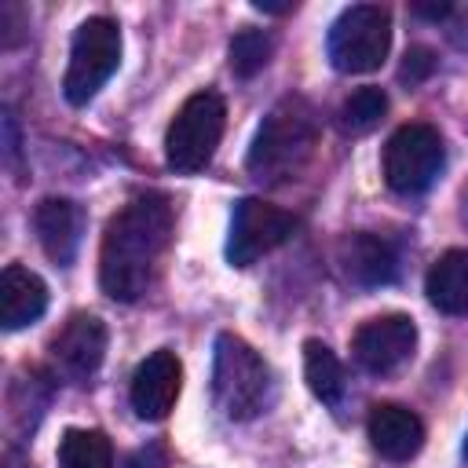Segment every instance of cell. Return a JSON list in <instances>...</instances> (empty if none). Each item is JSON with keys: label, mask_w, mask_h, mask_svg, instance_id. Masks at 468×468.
Masks as SVG:
<instances>
[{"label": "cell", "mask_w": 468, "mask_h": 468, "mask_svg": "<svg viewBox=\"0 0 468 468\" xmlns=\"http://www.w3.org/2000/svg\"><path fill=\"white\" fill-rule=\"evenodd\" d=\"M340 267L355 285H388L399 274V260L377 234H347L340 241Z\"/></svg>", "instance_id": "9a60e30c"}, {"label": "cell", "mask_w": 468, "mask_h": 468, "mask_svg": "<svg viewBox=\"0 0 468 468\" xmlns=\"http://www.w3.org/2000/svg\"><path fill=\"white\" fill-rule=\"evenodd\" d=\"M102 355H106V325L95 314H73L51 340L55 366L73 380L95 377V369L102 366Z\"/></svg>", "instance_id": "8fae6325"}, {"label": "cell", "mask_w": 468, "mask_h": 468, "mask_svg": "<svg viewBox=\"0 0 468 468\" xmlns=\"http://www.w3.org/2000/svg\"><path fill=\"white\" fill-rule=\"evenodd\" d=\"M33 227L40 238V249L58 263L69 267L77 260L80 238H84V212L69 197H44L33 212Z\"/></svg>", "instance_id": "7c38bea8"}, {"label": "cell", "mask_w": 468, "mask_h": 468, "mask_svg": "<svg viewBox=\"0 0 468 468\" xmlns=\"http://www.w3.org/2000/svg\"><path fill=\"white\" fill-rule=\"evenodd\" d=\"M431 69H435V55H431L428 48H410V51H406V58H402L399 80L413 88V84L428 80V77H431Z\"/></svg>", "instance_id": "44dd1931"}, {"label": "cell", "mask_w": 468, "mask_h": 468, "mask_svg": "<svg viewBox=\"0 0 468 468\" xmlns=\"http://www.w3.org/2000/svg\"><path fill=\"white\" fill-rule=\"evenodd\" d=\"M48 307V285L29 267H4L0 274V325L4 329H26L33 325Z\"/></svg>", "instance_id": "5bb4252c"}, {"label": "cell", "mask_w": 468, "mask_h": 468, "mask_svg": "<svg viewBox=\"0 0 468 468\" xmlns=\"http://www.w3.org/2000/svg\"><path fill=\"white\" fill-rule=\"evenodd\" d=\"M391 15L380 4H351L329 26V62L340 73H369L388 58Z\"/></svg>", "instance_id": "8992f818"}, {"label": "cell", "mask_w": 468, "mask_h": 468, "mask_svg": "<svg viewBox=\"0 0 468 468\" xmlns=\"http://www.w3.org/2000/svg\"><path fill=\"white\" fill-rule=\"evenodd\" d=\"M384 113H388V95H384L380 88L366 84V88H355V91L340 102L336 124H340L344 135H366V132H373V128L380 124Z\"/></svg>", "instance_id": "d6986e66"}, {"label": "cell", "mask_w": 468, "mask_h": 468, "mask_svg": "<svg viewBox=\"0 0 468 468\" xmlns=\"http://www.w3.org/2000/svg\"><path fill=\"white\" fill-rule=\"evenodd\" d=\"M223 124H227V106L216 91H194L172 117L168 132H165V161L172 172H201L219 139H223Z\"/></svg>", "instance_id": "277c9868"}, {"label": "cell", "mask_w": 468, "mask_h": 468, "mask_svg": "<svg viewBox=\"0 0 468 468\" xmlns=\"http://www.w3.org/2000/svg\"><path fill=\"white\" fill-rule=\"evenodd\" d=\"M179 388H183V366L172 351H154L146 355L135 373H132V410L143 417V420H161L168 417V410L176 406L179 399Z\"/></svg>", "instance_id": "30bf717a"}, {"label": "cell", "mask_w": 468, "mask_h": 468, "mask_svg": "<svg viewBox=\"0 0 468 468\" xmlns=\"http://www.w3.org/2000/svg\"><path fill=\"white\" fill-rule=\"evenodd\" d=\"M446 11H450L446 4H439V7H417V15H435V18H439V15H446Z\"/></svg>", "instance_id": "603a6c76"}, {"label": "cell", "mask_w": 468, "mask_h": 468, "mask_svg": "<svg viewBox=\"0 0 468 468\" xmlns=\"http://www.w3.org/2000/svg\"><path fill=\"white\" fill-rule=\"evenodd\" d=\"M212 395H216V406L223 410V417H230V420H252L274 399L271 366L234 333H219L216 336Z\"/></svg>", "instance_id": "3957f363"}, {"label": "cell", "mask_w": 468, "mask_h": 468, "mask_svg": "<svg viewBox=\"0 0 468 468\" xmlns=\"http://www.w3.org/2000/svg\"><path fill=\"white\" fill-rule=\"evenodd\" d=\"M428 303L442 314H468V249H446L424 278Z\"/></svg>", "instance_id": "2e32d148"}, {"label": "cell", "mask_w": 468, "mask_h": 468, "mask_svg": "<svg viewBox=\"0 0 468 468\" xmlns=\"http://www.w3.org/2000/svg\"><path fill=\"white\" fill-rule=\"evenodd\" d=\"M172 238V208L161 194L132 197L102 234L99 249V285L110 300L132 303L146 292L161 252Z\"/></svg>", "instance_id": "6da1fadb"}, {"label": "cell", "mask_w": 468, "mask_h": 468, "mask_svg": "<svg viewBox=\"0 0 468 468\" xmlns=\"http://www.w3.org/2000/svg\"><path fill=\"white\" fill-rule=\"evenodd\" d=\"M252 7H256V11H274V15H282V11H292V4H267V0H256Z\"/></svg>", "instance_id": "7402d4cb"}, {"label": "cell", "mask_w": 468, "mask_h": 468, "mask_svg": "<svg viewBox=\"0 0 468 468\" xmlns=\"http://www.w3.org/2000/svg\"><path fill=\"white\" fill-rule=\"evenodd\" d=\"M366 431H369L373 450L380 457H388V461H410L424 446V424H420V417L413 410L399 406V402H377L369 410Z\"/></svg>", "instance_id": "4fadbf2b"}, {"label": "cell", "mask_w": 468, "mask_h": 468, "mask_svg": "<svg viewBox=\"0 0 468 468\" xmlns=\"http://www.w3.org/2000/svg\"><path fill=\"white\" fill-rule=\"evenodd\" d=\"M464 457H468V435H464Z\"/></svg>", "instance_id": "cb8c5ba5"}, {"label": "cell", "mask_w": 468, "mask_h": 468, "mask_svg": "<svg viewBox=\"0 0 468 468\" xmlns=\"http://www.w3.org/2000/svg\"><path fill=\"white\" fill-rule=\"evenodd\" d=\"M58 468H113V446L95 428H69L58 442Z\"/></svg>", "instance_id": "ac0fdd59"}, {"label": "cell", "mask_w": 468, "mask_h": 468, "mask_svg": "<svg viewBox=\"0 0 468 468\" xmlns=\"http://www.w3.org/2000/svg\"><path fill=\"white\" fill-rule=\"evenodd\" d=\"M271 51H274V44H271V37L263 29H241L230 40V51H227L230 55V69L238 77H252L271 62Z\"/></svg>", "instance_id": "ffe728a7"}, {"label": "cell", "mask_w": 468, "mask_h": 468, "mask_svg": "<svg viewBox=\"0 0 468 468\" xmlns=\"http://www.w3.org/2000/svg\"><path fill=\"white\" fill-rule=\"evenodd\" d=\"M446 146L431 124H402L384 146V183L395 194H420L442 172Z\"/></svg>", "instance_id": "52a82bcc"}, {"label": "cell", "mask_w": 468, "mask_h": 468, "mask_svg": "<svg viewBox=\"0 0 468 468\" xmlns=\"http://www.w3.org/2000/svg\"><path fill=\"white\" fill-rule=\"evenodd\" d=\"M303 377L314 399H322L325 406H340L344 402V366L340 358L322 344V340H307L303 344Z\"/></svg>", "instance_id": "e0dca14e"}, {"label": "cell", "mask_w": 468, "mask_h": 468, "mask_svg": "<svg viewBox=\"0 0 468 468\" xmlns=\"http://www.w3.org/2000/svg\"><path fill=\"white\" fill-rule=\"evenodd\" d=\"M314 139H318V121H314V110L289 95L282 99L256 128L252 135V146H249V172L263 183H282V179H292L311 150H314Z\"/></svg>", "instance_id": "7a4b0ae2"}, {"label": "cell", "mask_w": 468, "mask_h": 468, "mask_svg": "<svg viewBox=\"0 0 468 468\" xmlns=\"http://www.w3.org/2000/svg\"><path fill=\"white\" fill-rule=\"evenodd\" d=\"M355 362L366 373H391L417 351V325L410 314H377L362 322L351 336Z\"/></svg>", "instance_id": "9c48e42d"}, {"label": "cell", "mask_w": 468, "mask_h": 468, "mask_svg": "<svg viewBox=\"0 0 468 468\" xmlns=\"http://www.w3.org/2000/svg\"><path fill=\"white\" fill-rule=\"evenodd\" d=\"M121 29L106 15H91L77 26L73 44H69V66L62 77V95L73 106H84L99 95V88L113 77L121 66Z\"/></svg>", "instance_id": "5b68a950"}, {"label": "cell", "mask_w": 468, "mask_h": 468, "mask_svg": "<svg viewBox=\"0 0 468 468\" xmlns=\"http://www.w3.org/2000/svg\"><path fill=\"white\" fill-rule=\"evenodd\" d=\"M296 230V216L285 208L263 201V197H241L230 216V234H227V260L234 267H252L260 256L274 252L285 245Z\"/></svg>", "instance_id": "ba28073f"}]
</instances>
